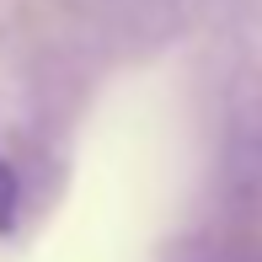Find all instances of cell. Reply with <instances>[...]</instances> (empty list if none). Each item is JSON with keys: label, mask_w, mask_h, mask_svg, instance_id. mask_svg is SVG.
I'll return each instance as SVG.
<instances>
[{"label": "cell", "mask_w": 262, "mask_h": 262, "mask_svg": "<svg viewBox=\"0 0 262 262\" xmlns=\"http://www.w3.org/2000/svg\"><path fill=\"white\" fill-rule=\"evenodd\" d=\"M16 214H21V182L6 161H0V235L16 230Z\"/></svg>", "instance_id": "obj_1"}]
</instances>
